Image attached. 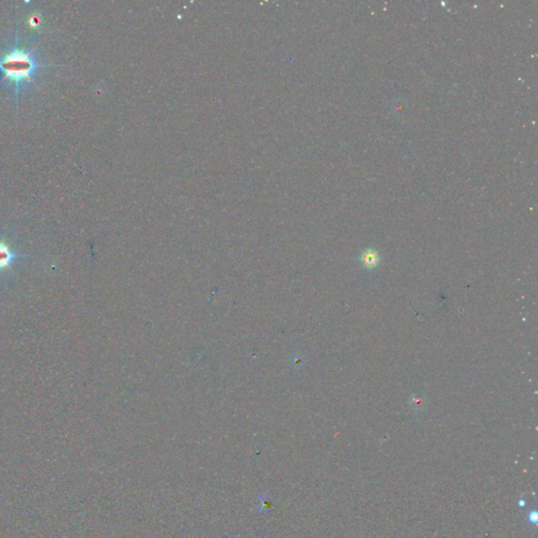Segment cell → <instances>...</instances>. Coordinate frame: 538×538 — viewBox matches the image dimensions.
Returning <instances> with one entry per match:
<instances>
[{
	"label": "cell",
	"instance_id": "cell-1",
	"mask_svg": "<svg viewBox=\"0 0 538 538\" xmlns=\"http://www.w3.org/2000/svg\"><path fill=\"white\" fill-rule=\"evenodd\" d=\"M34 51L15 48L0 59V72L4 75L1 81L9 79L14 85L17 95L21 85L28 83H34L33 76L41 68V65L33 57Z\"/></svg>",
	"mask_w": 538,
	"mask_h": 538
},
{
	"label": "cell",
	"instance_id": "cell-3",
	"mask_svg": "<svg viewBox=\"0 0 538 538\" xmlns=\"http://www.w3.org/2000/svg\"><path fill=\"white\" fill-rule=\"evenodd\" d=\"M362 260H363L366 266L372 268V266H376L378 261H380V257H379L378 253L376 250L369 248L364 251L363 255H362Z\"/></svg>",
	"mask_w": 538,
	"mask_h": 538
},
{
	"label": "cell",
	"instance_id": "cell-4",
	"mask_svg": "<svg viewBox=\"0 0 538 538\" xmlns=\"http://www.w3.org/2000/svg\"><path fill=\"white\" fill-rule=\"evenodd\" d=\"M39 24H41V17L33 15L30 19V26L36 28V26H39Z\"/></svg>",
	"mask_w": 538,
	"mask_h": 538
},
{
	"label": "cell",
	"instance_id": "cell-2",
	"mask_svg": "<svg viewBox=\"0 0 538 538\" xmlns=\"http://www.w3.org/2000/svg\"><path fill=\"white\" fill-rule=\"evenodd\" d=\"M23 255H17L11 249L10 244L0 239V273L12 269V264Z\"/></svg>",
	"mask_w": 538,
	"mask_h": 538
}]
</instances>
